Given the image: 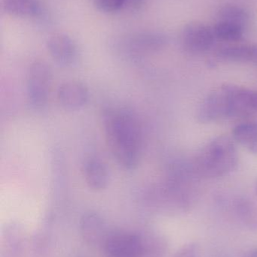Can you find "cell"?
I'll list each match as a JSON object with an SVG mask.
<instances>
[{
  "mask_svg": "<svg viewBox=\"0 0 257 257\" xmlns=\"http://www.w3.org/2000/svg\"><path fill=\"white\" fill-rule=\"evenodd\" d=\"M238 164V154L233 141L219 136L202 148L195 160V169L201 176L220 178L233 172Z\"/></svg>",
  "mask_w": 257,
  "mask_h": 257,
  "instance_id": "7a4b0ae2",
  "label": "cell"
},
{
  "mask_svg": "<svg viewBox=\"0 0 257 257\" xmlns=\"http://www.w3.org/2000/svg\"><path fill=\"white\" fill-rule=\"evenodd\" d=\"M3 7L9 15L16 17H35L40 14L38 0H3Z\"/></svg>",
  "mask_w": 257,
  "mask_h": 257,
  "instance_id": "4fadbf2b",
  "label": "cell"
},
{
  "mask_svg": "<svg viewBox=\"0 0 257 257\" xmlns=\"http://www.w3.org/2000/svg\"><path fill=\"white\" fill-rule=\"evenodd\" d=\"M127 0H95V6L101 12L113 13L122 9Z\"/></svg>",
  "mask_w": 257,
  "mask_h": 257,
  "instance_id": "d6986e66",
  "label": "cell"
},
{
  "mask_svg": "<svg viewBox=\"0 0 257 257\" xmlns=\"http://www.w3.org/2000/svg\"><path fill=\"white\" fill-rule=\"evenodd\" d=\"M219 21L232 23L245 27L250 19L248 12L238 6L226 5L218 12Z\"/></svg>",
  "mask_w": 257,
  "mask_h": 257,
  "instance_id": "2e32d148",
  "label": "cell"
},
{
  "mask_svg": "<svg viewBox=\"0 0 257 257\" xmlns=\"http://www.w3.org/2000/svg\"><path fill=\"white\" fill-rule=\"evenodd\" d=\"M233 137L252 154H257V122H247L235 126Z\"/></svg>",
  "mask_w": 257,
  "mask_h": 257,
  "instance_id": "5bb4252c",
  "label": "cell"
},
{
  "mask_svg": "<svg viewBox=\"0 0 257 257\" xmlns=\"http://www.w3.org/2000/svg\"><path fill=\"white\" fill-rule=\"evenodd\" d=\"M172 257H199V247L195 243H190L181 247Z\"/></svg>",
  "mask_w": 257,
  "mask_h": 257,
  "instance_id": "ffe728a7",
  "label": "cell"
},
{
  "mask_svg": "<svg viewBox=\"0 0 257 257\" xmlns=\"http://www.w3.org/2000/svg\"><path fill=\"white\" fill-rule=\"evenodd\" d=\"M214 27L202 23H191L184 27L182 42L186 51L193 54H202L209 51L216 39Z\"/></svg>",
  "mask_w": 257,
  "mask_h": 257,
  "instance_id": "8992f818",
  "label": "cell"
},
{
  "mask_svg": "<svg viewBox=\"0 0 257 257\" xmlns=\"http://www.w3.org/2000/svg\"><path fill=\"white\" fill-rule=\"evenodd\" d=\"M235 211L244 226L257 230V206L254 203L246 200L238 201L235 204Z\"/></svg>",
  "mask_w": 257,
  "mask_h": 257,
  "instance_id": "e0dca14e",
  "label": "cell"
},
{
  "mask_svg": "<svg viewBox=\"0 0 257 257\" xmlns=\"http://www.w3.org/2000/svg\"><path fill=\"white\" fill-rule=\"evenodd\" d=\"M47 48L51 57L60 66H72L78 58L76 45L66 34L53 35L47 42Z\"/></svg>",
  "mask_w": 257,
  "mask_h": 257,
  "instance_id": "52a82bcc",
  "label": "cell"
},
{
  "mask_svg": "<svg viewBox=\"0 0 257 257\" xmlns=\"http://www.w3.org/2000/svg\"><path fill=\"white\" fill-rule=\"evenodd\" d=\"M239 115L227 85L207 96L199 106L197 118L202 123H211Z\"/></svg>",
  "mask_w": 257,
  "mask_h": 257,
  "instance_id": "277c9868",
  "label": "cell"
},
{
  "mask_svg": "<svg viewBox=\"0 0 257 257\" xmlns=\"http://www.w3.org/2000/svg\"><path fill=\"white\" fill-rule=\"evenodd\" d=\"M107 142L116 161L124 169L134 170L138 166L142 150V133L132 112L124 108H110L104 111Z\"/></svg>",
  "mask_w": 257,
  "mask_h": 257,
  "instance_id": "6da1fadb",
  "label": "cell"
},
{
  "mask_svg": "<svg viewBox=\"0 0 257 257\" xmlns=\"http://www.w3.org/2000/svg\"><path fill=\"white\" fill-rule=\"evenodd\" d=\"M84 180L88 187L95 191L104 190L109 183V171L107 165L98 157H91L84 162Z\"/></svg>",
  "mask_w": 257,
  "mask_h": 257,
  "instance_id": "30bf717a",
  "label": "cell"
},
{
  "mask_svg": "<svg viewBox=\"0 0 257 257\" xmlns=\"http://www.w3.org/2000/svg\"><path fill=\"white\" fill-rule=\"evenodd\" d=\"M255 191H256V195H257V181H256V185H255Z\"/></svg>",
  "mask_w": 257,
  "mask_h": 257,
  "instance_id": "7402d4cb",
  "label": "cell"
},
{
  "mask_svg": "<svg viewBox=\"0 0 257 257\" xmlns=\"http://www.w3.org/2000/svg\"><path fill=\"white\" fill-rule=\"evenodd\" d=\"M143 241L142 257H163L167 250L164 238L158 234L151 232H141Z\"/></svg>",
  "mask_w": 257,
  "mask_h": 257,
  "instance_id": "9a60e30c",
  "label": "cell"
},
{
  "mask_svg": "<svg viewBox=\"0 0 257 257\" xmlns=\"http://www.w3.org/2000/svg\"><path fill=\"white\" fill-rule=\"evenodd\" d=\"M57 99L65 109L77 111L89 102V90L85 84L80 81H66L59 87Z\"/></svg>",
  "mask_w": 257,
  "mask_h": 257,
  "instance_id": "9c48e42d",
  "label": "cell"
},
{
  "mask_svg": "<svg viewBox=\"0 0 257 257\" xmlns=\"http://www.w3.org/2000/svg\"><path fill=\"white\" fill-rule=\"evenodd\" d=\"M240 115L248 111L257 112V91L235 85H228Z\"/></svg>",
  "mask_w": 257,
  "mask_h": 257,
  "instance_id": "7c38bea8",
  "label": "cell"
},
{
  "mask_svg": "<svg viewBox=\"0 0 257 257\" xmlns=\"http://www.w3.org/2000/svg\"><path fill=\"white\" fill-rule=\"evenodd\" d=\"M52 82V71L48 63L36 60L27 71V95L32 108L41 110L46 106Z\"/></svg>",
  "mask_w": 257,
  "mask_h": 257,
  "instance_id": "3957f363",
  "label": "cell"
},
{
  "mask_svg": "<svg viewBox=\"0 0 257 257\" xmlns=\"http://www.w3.org/2000/svg\"><path fill=\"white\" fill-rule=\"evenodd\" d=\"M101 247L107 257H142L141 232L110 231Z\"/></svg>",
  "mask_w": 257,
  "mask_h": 257,
  "instance_id": "5b68a950",
  "label": "cell"
},
{
  "mask_svg": "<svg viewBox=\"0 0 257 257\" xmlns=\"http://www.w3.org/2000/svg\"><path fill=\"white\" fill-rule=\"evenodd\" d=\"M248 257H257V247L251 250V252L249 253Z\"/></svg>",
  "mask_w": 257,
  "mask_h": 257,
  "instance_id": "44dd1931",
  "label": "cell"
},
{
  "mask_svg": "<svg viewBox=\"0 0 257 257\" xmlns=\"http://www.w3.org/2000/svg\"><path fill=\"white\" fill-rule=\"evenodd\" d=\"M217 56L222 60L257 65V45H237L220 50Z\"/></svg>",
  "mask_w": 257,
  "mask_h": 257,
  "instance_id": "8fae6325",
  "label": "cell"
},
{
  "mask_svg": "<svg viewBox=\"0 0 257 257\" xmlns=\"http://www.w3.org/2000/svg\"><path fill=\"white\" fill-rule=\"evenodd\" d=\"M244 27L232 23L219 21L214 27L217 39L226 42H238L242 39Z\"/></svg>",
  "mask_w": 257,
  "mask_h": 257,
  "instance_id": "ac0fdd59",
  "label": "cell"
},
{
  "mask_svg": "<svg viewBox=\"0 0 257 257\" xmlns=\"http://www.w3.org/2000/svg\"><path fill=\"white\" fill-rule=\"evenodd\" d=\"M80 231L87 244L101 247L110 232L104 219L94 211L83 214L80 220Z\"/></svg>",
  "mask_w": 257,
  "mask_h": 257,
  "instance_id": "ba28073f",
  "label": "cell"
}]
</instances>
